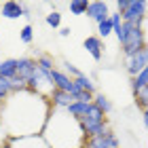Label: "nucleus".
Returning a JSON list of instances; mask_svg holds the SVG:
<instances>
[{
	"label": "nucleus",
	"instance_id": "1",
	"mask_svg": "<svg viewBox=\"0 0 148 148\" xmlns=\"http://www.w3.org/2000/svg\"><path fill=\"white\" fill-rule=\"evenodd\" d=\"M51 110L53 108L49 99L25 89L19 93H11L4 99L2 110H0V121H2V127L11 140L42 136V129L49 121Z\"/></svg>",
	"mask_w": 148,
	"mask_h": 148
},
{
	"label": "nucleus",
	"instance_id": "2",
	"mask_svg": "<svg viewBox=\"0 0 148 148\" xmlns=\"http://www.w3.org/2000/svg\"><path fill=\"white\" fill-rule=\"evenodd\" d=\"M42 140L49 144V148H83L87 142L80 123L66 110H51L42 129Z\"/></svg>",
	"mask_w": 148,
	"mask_h": 148
},
{
	"label": "nucleus",
	"instance_id": "3",
	"mask_svg": "<svg viewBox=\"0 0 148 148\" xmlns=\"http://www.w3.org/2000/svg\"><path fill=\"white\" fill-rule=\"evenodd\" d=\"M116 40H119V45H121V51H123L125 59L131 57V55H136V53H140V51L148 45V42H146L144 28L129 25V23L123 25V32H121V36H119Z\"/></svg>",
	"mask_w": 148,
	"mask_h": 148
},
{
	"label": "nucleus",
	"instance_id": "4",
	"mask_svg": "<svg viewBox=\"0 0 148 148\" xmlns=\"http://www.w3.org/2000/svg\"><path fill=\"white\" fill-rule=\"evenodd\" d=\"M106 116H108V114H104L95 104H93L91 108H89V112H87V116L83 121H78L80 129H83V133H85L87 140L95 138V136H99V133H104V131L110 129V127H108V119H106Z\"/></svg>",
	"mask_w": 148,
	"mask_h": 148
},
{
	"label": "nucleus",
	"instance_id": "5",
	"mask_svg": "<svg viewBox=\"0 0 148 148\" xmlns=\"http://www.w3.org/2000/svg\"><path fill=\"white\" fill-rule=\"evenodd\" d=\"M121 17H123L125 23L142 28L144 21H146V17H148V2H146V0H131L129 9H127Z\"/></svg>",
	"mask_w": 148,
	"mask_h": 148
},
{
	"label": "nucleus",
	"instance_id": "6",
	"mask_svg": "<svg viewBox=\"0 0 148 148\" xmlns=\"http://www.w3.org/2000/svg\"><path fill=\"white\" fill-rule=\"evenodd\" d=\"M28 89H30V91H34L36 95H40V97L49 99V97H51V93L55 91V85H53L51 76H47L45 72L36 70V72H34V76H32V78H30V83H28Z\"/></svg>",
	"mask_w": 148,
	"mask_h": 148
},
{
	"label": "nucleus",
	"instance_id": "7",
	"mask_svg": "<svg viewBox=\"0 0 148 148\" xmlns=\"http://www.w3.org/2000/svg\"><path fill=\"white\" fill-rule=\"evenodd\" d=\"M83 148H121V140L116 138V133L112 129H108L95 138H89Z\"/></svg>",
	"mask_w": 148,
	"mask_h": 148
},
{
	"label": "nucleus",
	"instance_id": "8",
	"mask_svg": "<svg viewBox=\"0 0 148 148\" xmlns=\"http://www.w3.org/2000/svg\"><path fill=\"white\" fill-rule=\"evenodd\" d=\"M144 68H148V45L140 53H136V55H131V57L125 59V70H127V74H129L131 78L138 76Z\"/></svg>",
	"mask_w": 148,
	"mask_h": 148
},
{
	"label": "nucleus",
	"instance_id": "9",
	"mask_svg": "<svg viewBox=\"0 0 148 148\" xmlns=\"http://www.w3.org/2000/svg\"><path fill=\"white\" fill-rule=\"evenodd\" d=\"M51 80H53V85H55V89H59V91H66V93H70V95H74V97L80 93L78 87L74 85V78L68 76L62 68H57L55 72L51 74Z\"/></svg>",
	"mask_w": 148,
	"mask_h": 148
},
{
	"label": "nucleus",
	"instance_id": "10",
	"mask_svg": "<svg viewBox=\"0 0 148 148\" xmlns=\"http://www.w3.org/2000/svg\"><path fill=\"white\" fill-rule=\"evenodd\" d=\"M87 17L95 23H102L106 19H110V4L104 2V0H93L89 2V11H87Z\"/></svg>",
	"mask_w": 148,
	"mask_h": 148
},
{
	"label": "nucleus",
	"instance_id": "11",
	"mask_svg": "<svg viewBox=\"0 0 148 148\" xmlns=\"http://www.w3.org/2000/svg\"><path fill=\"white\" fill-rule=\"evenodd\" d=\"M36 70H38V66H36L34 57H19L17 59V78L23 80L25 85L30 83V78L34 76Z\"/></svg>",
	"mask_w": 148,
	"mask_h": 148
},
{
	"label": "nucleus",
	"instance_id": "12",
	"mask_svg": "<svg viewBox=\"0 0 148 148\" xmlns=\"http://www.w3.org/2000/svg\"><path fill=\"white\" fill-rule=\"evenodd\" d=\"M6 148H49V144L42 140V136H32V138H15L6 142Z\"/></svg>",
	"mask_w": 148,
	"mask_h": 148
},
{
	"label": "nucleus",
	"instance_id": "13",
	"mask_svg": "<svg viewBox=\"0 0 148 148\" xmlns=\"http://www.w3.org/2000/svg\"><path fill=\"white\" fill-rule=\"evenodd\" d=\"M83 47L87 49V53H89L95 62H102V57H104V40L99 36H87Z\"/></svg>",
	"mask_w": 148,
	"mask_h": 148
},
{
	"label": "nucleus",
	"instance_id": "14",
	"mask_svg": "<svg viewBox=\"0 0 148 148\" xmlns=\"http://www.w3.org/2000/svg\"><path fill=\"white\" fill-rule=\"evenodd\" d=\"M72 102H74V95H70L66 91H59V89H55L49 97V104H51L53 110H68V106Z\"/></svg>",
	"mask_w": 148,
	"mask_h": 148
},
{
	"label": "nucleus",
	"instance_id": "15",
	"mask_svg": "<svg viewBox=\"0 0 148 148\" xmlns=\"http://www.w3.org/2000/svg\"><path fill=\"white\" fill-rule=\"evenodd\" d=\"M0 15L4 19H19L23 17V2H17V0H6L0 6Z\"/></svg>",
	"mask_w": 148,
	"mask_h": 148
},
{
	"label": "nucleus",
	"instance_id": "16",
	"mask_svg": "<svg viewBox=\"0 0 148 148\" xmlns=\"http://www.w3.org/2000/svg\"><path fill=\"white\" fill-rule=\"evenodd\" d=\"M0 76H4V78H17V59L15 57H6L0 62Z\"/></svg>",
	"mask_w": 148,
	"mask_h": 148
},
{
	"label": "nucleus",
	"instance_id": "17",
	"mask_svg": "<svg viewBox=\"0 0 148 148\" xmlns=\"http://www.w3.org/2000/svg\"><path fill=\"white\" fill-rule=\"evenodd\" d=\"M93 104H85V102H76V99H74V102L68 106V112L72 119H76V121H83L85 116H87V112H89V108H91Z\"/></svg>",
	"mask_w": 148,
	"mask_h": 148
},
{
	"label": "nucleus",
	"instance_id": "18",
	"mask_svg": "<svg viewBox=\"0 0 148 148\" xmlns=\"http://www.w3.org/2000/svg\"><path fill=\"white\" fill-rule=\"evenodd\" d=\"M36 66H38V70H40V72H45V74H47V76H51V74L57 70L55 59H53L49 53H42V55H38V57H36Z\"/></svg>",
	"mask_w": 148,
	"mask_h": 148
},
{
	"label": "nucleus",
	"instance_id": "19",
	"mask_svg": "<svg viewBox=\"0 0 148 148\" xmlns=\"http://www.w3.org/2000/svg\"><path fill=\"white\" fill-rule=\"evenodd\" d=\"M74 85L78 87L80 93H95V83H93L87 74H83V76H76V78H74Z\"/></svg>",
	"mask_w": 148,
	"mask_h": 148
},
{
	"label": "nucleus",
	"instance_id": "20",
	"mask_svg": "<svg viewBox=\"0 0 148 148\" xmlns=\"http://www.w3.org/2000/svg\"><path fill=\"white\" fill-rule=\"evenodd\" d=\"M146 87H148V68H144L138 76L131 78V91H133V93L142 91V89H146Z\"/></svg>",
	"mask_w": 148,
	"mask_h": 148
},
{
	"label": "nucleus",
	"instance_id": "21",
	"mask_svg": "<svg viewBox=\"0 0 148 148\" xmlns=\"http://www.w3.org/2000/svg\"><path fill=\"white\" fill-rule=\"evenodd\" d=\"M68 9H70L72 15H87V11H89V0H70Z\"/></svg>",
	"mask_w": 148,
	"mask_h": 148
},
{
	"label": "nucleus",
	"instance_id": "22",
	"mask_svg": "<svg viewBox=\"0 0 148 148\" xmlns=\"http://www.w3.org/2000/svg\"><path fill=\"white\" fill-rule=\"evenodd\" d=\"M93 104H95L104 114H110V112H112V102L108 99V95H104V93H95V97H93Z\"/></svg>",
	"mask_w": 148,
	"mask_h": 148
},
{
	"label": "nucleus",
	"instance_id": "23",
	"mask_svg": "<svg viewBox=\"0 0 148 148\" xmlns=\"http://www.w3.org/2000/svg\"><path fill=\"white\" fill-rule=\"evenodd\" d=\"M45 21H47V25L49 28H62V13L59 11H51V13H47L45 15Z\"/></svg>",
	"mask_w": 148,
	"mask_h": 148
},
{
	"label": "nucleus",
	"instance_id": "24",
	"mask_svg": "<svg viewBox=\"0 0 148 148\" xmlns=\"http://www.w3.org/2000/svg\"><path fill=\"white\" fill-rule=\"evenodd\" d=\"M19 40H21L23 45H30L32 40H34V28H32V23H25L21 30H19Z\"/></svg>",
	"mask_w": 148,
	"mask_h": 148
},
{
	"label": "nucleus",
	"instance_id": "25",
	"mask_svg": "<svg viewBox=\"0 0 148 148\" xmlns=\"http://www.w3.org/2000/svg\"><path fill=\"white\" fill-rule=\"evenodd\" d=\"M110 34H114V30H112V21L110 19H106V21H102V23H97V36L99 38H108Z\"/></svg>",
	"mask_w": 148,
	"mask_h": 148
},
{
	"label": "nucleus",
	"instance_id": "26",
	"mask_svg": "<svg viewBox=\"0 0 148 148\" xmlns=\"http://www.w3.org/2000/svg\"><path fill=\"white\" fill-rule=\"evenodd\" d=\"M13 93V85H11V80L9 78H4V76H0V99H6Z\"/></svg>",
	"mask_w": 148,
	"mask_h": 148
},
{
	"label": "nucleus",
	"instance_id": "27",
	"mask_svg": "<svg viewBox=\"0 0 148 148\" xmlns=\"http://www.w3.org/2000/svg\"><path fill=\"white\" fill-rule=\"evenodd\" d=\"M133 97H136V104H138V108H146L148 106V87L142 91H138V93H133Z\"/></svg>",
	"mask_w": 148,
	"mask_h": 148
},
{
	"label": "nucleus",
	"instance_id": "28",
	"mask_svg": "<svg viewBox=\"0 0 148 148\" xmlns=\"http://www.w3.org/2000/svg\"><path fill=\"white\" fill-rule=\"evenodd\" d=\"M62 70L68 74V76H72V78H76V76H83V72H80L74 64H70V62H62Z\"/></svg>",
	"mask_w": 148,
	"mask_h": 148
},
{
	"label": "nucleus",
	"instance_id": "29",
	"mask_svg": "<svg viewBox=\"0 0 148 148\" xmlns=\"http://www.w3.org/2000/svg\"><path fill=\"white\" fill-rule=\"evenodd\" d=\"M9 136H6V131H4V127H2V121H0V146H6V142H9Z\"/></svg>",
	"mask_w": 148,
	"mask_h": 148
},
{
	"label": "nucleus",
	"instance_id": "30",
	"mask_svg": "<svg viewBox=\"0 0 148 148\" xmlns=\"http://www.w3.org/2000/svg\"><path fill=\"white\" fill-rule=\"evenodd\" d=\"M142 123H144V129L148 131V106L142 110Z\"/></svg>",
	"mask_w": 148,
	"mask_h": 148
},
{
	"label": "nucleus",
	"instance_id": "31",
	"mask_svg": "<svg viewBox=\"0 0 148 148\" xmlns=\"http://www.w3.org/2000/svg\"><path fill=\"white\" fill-rule=\"evenodd\" d=\"M23 17H25V19H32V11H30V4H25V2H23Z\"/></svg>",
	"mask_w": 148,
	"mask_h": 148
},
{
	"label": "nucleus",
	"instance_id": "32",
	"mask_svg": "<svg viewBox=\"0 0 148 148\" xmlns=\"http://www.w3.org/2000/svg\"><path fill=\"white\" fill-rule=\"evenodd\" d=\"M72 34V30L70 28H59V36H64V38H68Z\"/></svg>",
	"mask_w": 148,
	"mask_h": 148
},
{
	"label": "nucleus",
	"instance_id": "33",
	"mask_svg": "<svg viewBox=\"0 0 148 148\" xmlns=\"http://www.w3.org/2000/svg\"><path fill=\"white\" fill-rule=\"evenodd\" d=\"M2 104H4V99H0V110H2Z\"/></svg>",
	"mask_w": 148,
	"mask_h": 148
},
{
	"label": "nucleus",
	"instance_id": "34",
	"mask_svg": "<svg viewBox=\"0 0 148 148\" xmlns=\"http://www.w3.org/2000/svg\"><path fill=\"white\" fill-rule=\"evenodd\" d=\"M0 148H6V146H0Z\"/></svg>",
	"mask_w": 148,
	"mask_h": 148
},
{
	"label": "nucleus",
	"instance_id": "35",
	"mask_svg": "<svg viewBox=\"0 0 148 148\" xmlns=\"http://www.w3.org/2000/svg\"><path fill=\"white\" fill-rule=\"evenodd\" d=\"M0 17H2V15H0Z\"/></svg>",
	"mask_w": 148,
	"mask_h": 148
}]
</instances>
